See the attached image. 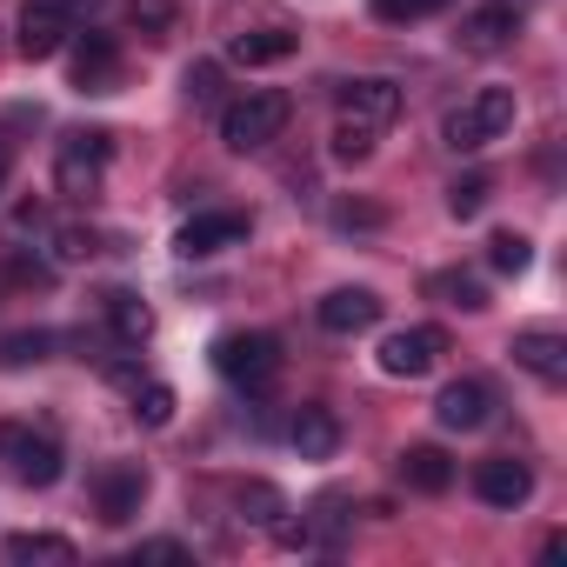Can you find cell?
I'll return each mask as SVG.
<instances>
[{"label":"cell","mask_w":567,"mask_h":567,"mask_svg":"<svg viewBox=\"0 0 567 567\" xmlns=\"http://www.w3.org/2000/svg\"><path fill=\"white\" fill-rule=\"evenodd\" d=\"M94 14H101V0H21V54L54 61Z\"/></svg>","instance_id":"6da1fadb"},{"label":"cell","mask_w":567,"mask_h":567,"mask_svg":"<svg viewBox=\"0 0 567 567\" xmlns=\"http://www.w3.org/2000/svg\"><path fill=\"white\" fill-rule=\"evenodd\" d=\"M288 114H295V101H288V94L254 87V94H240V101H227V107H220V141H227L234 154H254V147H267L280 127H288Z\"/></svg>","instance_id":"7a4b0ae2"},{"label":"cell","mask_w":567,"mask_h":567,"mask_svg":"<svg viewBox=\"0 0 567 567\" xmlns=\"http://www.w3.org/2000/svg\"><path fill=\"white\" fill-rule=\"evenodd\" d=\"M0 467L21 487H54L61 481V441L28 427V421H0Z\"/></svg>","instance_id":"3957f363"},{"label":"cell","mask_w":567,"mask_h":567,"mask_svg":"<svg viewBox=\"0 0 567 567\" xmlns=\"http://www.w3.org/2000/svg\"><path fill=\"white\" fill-rule=\"evenodd\" d=\"M514 127V87H481L474 101H461L454 114H447V147L454 154H474V147H487V141H501Z\"/></svg>","instance_id":"277c9868"},{"label":"cell","mask_w":567,"mask_h":567,"mask_svg":"<svg viewBox=\"0 0 567 567\" xmlns=\"http://www.w3.org/2000/svg\"><path fill=\"white\" fill-rule=\"evenodd\" d=\"M214 368H220L234 388L267 394L274 374H280V341H274V334H247V328H234V334L214 341Z\"/></svg>","instance_id":"5b68a950"},{"label":"cell","mask_w":567,"mask_h":567,"mask_svg":"<svg viewBox=\"0 0 567 567\" xmlns=\"http://www.w3.org/2000/svg\"><path fill=\"white\" fill-rule=\"evenodd\" d=\"M107 154H114V141H107L101 127H74V134L61 141V161H54V187H61L68 200H87V194H101Z\"/></svg>","instance_id":"8992f818"},{"label":"cell","mask_w":567,"mask_h":567,"mask_svg":"<svg viewBox=\"0 0 567 567\" xmlns=\"http://www.w3.org/2000/svg\"><path fill=\"white\" fill-rule=\"evenodd\" d=\"M141 501H147V467L141 461H101L94 467V507H101L107 527H127L141 514Z\"/></svg>","instance_id":"52a82bcc"},{"label":"cell","mask_w":567,"mask_h":567,"mask_svg":"<svg viewBox=\"0 0 567 567\" xmlns=\"http://www.w3.org/2000/svg\"><path fill=\"white\" fill-rule=\"evenodd\" d=\"M441 354H447V334H441V328H401V334L381 341V374H394V381H421V374L441 368Z\"/></svg>","instance_id":"ba28073f"},{"label":"cell","mask_w":567,"mask_h":567,"mask_svg":"<svg viewBox=\"0 0 567 567\" xmlns=\"http://www.w3.org/2000/svg\"><path fill=\"white\" fill-rule=\"evenodd\" d=\"M68 74H74L81 94H114V81H121V41L114 34H74Z\"/></svg>","instance_id":"9c48e42d"},{"label":"cell","mask_w":567,"mask_h":567,"mask_svg":"<svg viewBox=\"0 0 567 567\" xmlns=\"http://www.w3.org/2000/svg\"><path fill=\"white\" fill-rule=\"evenodd\" d=\"M247 240V214H234V207H214V214H194L181 234H174V254H187V260H207V254H227V247H240Z\"/></svg>","instance_id":"30bf717a"},{"label":"cell","mask_w":567,"mask_h":567,"mask_svg":"<svg viewBox=\"0 0 567 567\" xmlns=\"http://www.w3.org/2000/svg\"><path fill=\"white\" fill-rule=\"evenodd\" d=\"M520 34V8H514V0H487V8H474L467 21H461V54H501L507 41Z\"/></svg>","instance_id":"8fae6325"},{"label":"cell","mask_w":567,"mask_h":567,"mask_svg":"<svg viewBox=\"0 0 567 567\" xmlns=\"http://www.w3.org/2000/svg\"><path fill=\"white\" fill-rule=\"evenodd\" d=\"M341 121H361V127H388L394 114H401V87L394 81H381V74H368V81H341Z\"/></svg>","instance_id":"7c38bea8"},{"label":"cell","mask_w":567,"mask_h":567,"mask_svg":"<svg viewBox=\"0 0 567 567\" xmlns=\"http://www.w3.org/2000/svg\"><path fill=\"white\" fill-rule=\"evenodd\" d=\"M474 494L487 501V507H527V494H534V474H527V461H514V454H494V461H481L474 467Z\"/></svg>","instance_id":"4fadbf2b"},{"label":"cell","mask_w":567,"mask_h":567,"mask_svg":"<svg viewBox=\"0 0 567 567\" xmlns=\"http://www.w3.org/2000/svg\"><path fill=\"white\" fill-rule=\"evenodd\" d=\"M434 414H441V427L474 434V427L494 421V388H487V381H447L441 401H434Z\"/></svg>","instance_id":"5bb4252c"},{"label":"cell","mask_w":567,"mask_h":567,"mask_svg":"<svg viewBox=\"0 0 567 567\" xmlns=\"http://www.w3.org/2000/svg\"><path fill=\"white\" fill-rule=\"evenodd\" d=\"M514 368H527L534 381L560 388L567 381V341L554 328H527V334H514Z\"/></svg>","instance_id":"9a60e30c"},{"label":"cell","mask_w":567,"mask_h":567,"mask_svg":"<svg viewBox=\"0 0 567 567\" xmlns=\"http://www.w3.org/2000/svg\"><path fill=\"white\" fill-rule=\"evenodd\" d=\"M288 441H295V454H301V461H334V447H341V421H334V408H321V401L295 408Z\"/></svg>","instance_id":"2e32d148"},{"label":"cell","mask_w":567,"mask_h":567,"mask_svg":"<svg viewBox=\"0 0 567 567\" xmlns=\"http://www.w3.org/2000/svg\"><path fill=\"white\" fill-rule=\"evenodd\" d=\"M374 321H381V295L374 288H334L321 301V328L328 334H368Z\"/></svg>","instance_id":"e0dca14e"},{"label":"cell","mask_w":567,"mask_h":567,"mask_svg":"<svg viewBox=\"0 0 567 567\" xmlns=\"http://www.w3.org/2000/svg\"><path fill=\"white\" fill-rule=\"evenodd\" d=\"M401 481H408L414 494H447V487H454V454L434 447V441H421V447L401 454Z\"/></svg>","instance_id":"ac0fdd59"},{"label":"cell","mask_w":567,"mask_h":567,"mask_svg":"<svg viewBox=\"0 0 567 567\" xmlns=\"http://www.w3.org/2000/svg\"><path fill=\"white\" fill-rule=\"evenodd\" d=\"M301 41L288 34V28H247V34H234V48H227V61H240V68H274V61H288Z\"/></svg>","instance_id":"d6986e66"},{"label":"cell","mask_w":567,"mask_h":567,"mask_svg":"<svg viewBox=\"0 0 567 567\" xmlns=\"http://www.w3.org/2000/svg\"><path fill=\"white\" fill-rule=\"evenodd\" d=\"M101 308H107V328H114L127 348H141V341L154 334V315H147V301H141V295H127V288H107V295H101Z\"/></svg>","instance_id":"ffe728a7"},{"label":"cell","mask_w":567,"mask_h":567,"mask_svg":"<svg viewBox=\"0 0 567 567\" xmlns=\"http://www.w3.org/2000/svg\"><path fill=\"white\" fill-rule=\"evenodd\" d=\"M8 560H21V567H74L81 554L61 534H8Z\"/></svg>","instance_id":"44dd1931"},{"label":"cell","mask_w":567,"mask_h":567,"mask_svg":"<svg viewBox=\"0 0 567 567\" xmlns=\"http://www.w3.org/2000/svg\"><path fill=\"white\" fill-rule=\"evenodd\" d=\"M174 21H181V0H127V28L147 34V41L174 34Z\"/></svg>","instance_id":"7402d4cb"},{"label":"cell","mask_w":567,"mask_h":567,"mask_svg":"<svg viewBox=\"0 0 567 567\" xmlns=\"http://www.w3.org/2000/svg\"><path fill=\"white\" fill-rule=\"evenodd\" d=\"M234 501H240V514H247L254 527H280V514H288V501H280L267 481H240V494H234Z\"/></svg>","instance_id":"603a6c76"},{"label":"cell","mask_w":567,"mask_h":567,"mask_svg":"<svg viewBox=\"0 0 567 567\" xmlns=\"http://www.w3.org/2000/svg\"><path fill=\"white\" fill-rule=\"evenodd\" d=\"M48 240H54V260H61V267H74V260H94V254H101V234H94V227H81V220H61Z\"/></svg>","instance_id":"cb8c5ba5"},{"label":"cell","mask_w":567,"mask_h":567,"mask_svg":"<svg viewBox=\"0 0 567 567\" xmlns=\"http://www.w3.org/2000/svg\"><path fill=\"white\" fill-rule=\"evenodd\" d=\"M427 288H434V295H441L447 308H467V315H481V308H487V288H481L474 274H434Z\"/></svg>","instance_id":"d4e9b609"},{"label":"cell","mask_w":567,"mask_h":567,"mask_svg":"<svg viewBox=\"0 0 567 567\" xmlns=\"http://www.w3.org/2000/svg\"><path fill=\"white\" fill-rule=\"evenodd\" d=\"M134 421L167 427V421H174V388H167V381H134Z\"/></svg>","instance_id":"484cf974"},{"label":"cell","mask_w":567,"mask_h":567,"mask_svg":"<svg viewBox=\"0 0 567 567\" xmlns=\"http://www.w3.org/2000/svg\"><path fill=\"white\" fill-rule=\"evenodd\" d=\"M487 194H494V181H487V174H461V181L447 187V207H454L461 220H474V214L487 207Z\"/></svg>","instance_id":"4316f807"},{"label":"cell","mask_w":567,"mask_h":567,"mask_svg":"<svg viewBox=\"0 0 567 567\" xmlns=\"http://www.w3.org/2000/svg\"><path fill=\"white\" fill-rule=\"evenodd\" d=\"M487 260H494V274H520L534 260V247H527V234H494L487 240Z\"/></svg>","instance_id":"83f0119b"},{"label":"cell","mask_w":567,"mask_h":567,"mask_svg":"<svg viewBox=\"0 0 567 567\" xmlns=\"http://www.w3.org/2000/svg\"><path fill=\"white\" fill-rule=\"evenodd\" d=\"M48 348H54V334H8V341H0V361H8V368H28V361H48Z\"/></svg>","instance_id":"f1b7e54d"},{"label":"cell","mask_w":567,"mask_h":567,"mask_svg":"<svg viewBox=\"0 0 567 567\" xmlns=\"http://www.w3.org/2000/svg\"><path fill=\"white\" fill-rule=\"evenodd\" d=\"M368 154H374V127L341 121V127H334V161H368Z\"/></svg>","instance_id":"f546056e"},{"label":"cell","mask_w":567,"mask_h":567,"mask_svg":"<svg viewBox=\"0 0 567 567\" xmlns=\"http://www.w3.org/2000/svg\"><path fill=\"white\" fill-rule=\"evenodd\" d=\"M441 8H447V0H374V14L394 21V28H401V21H427V14H441Z\"/></svg>","instance_id":"4dcf8cb0"},{"label":"cell","mask_w":567,"mask_h":567,"mask_svg":"<svg viewBox=\"0 0 567 567\" xmlns=\"http://www.w3.org/2000/svg\"><path fill=\"white\" fill-rule=\"evenodd\" d=\"M187 94H194V101H214V94H220V61H194V68H187Z\"/></svg>","instance_id":"1f68e13d"},{"label":"cell","mask_w":567,"mask_h":567,"mask_svg":"<svg viewBox=\"0 0 567 567\" xmlns=\"http://www.w3.org/2000/svg\"><path fill=\"white\" fill-rule=\"evenodd\" d=\"M334 220H341V227H381V207H354V200H341Z\"/></svg>","instance_id":"d6a6232c"},{"label":"cell","mask_w":567,"mask_h":567,"mask_svg":"<svg viewBox=\"0 0 567 567\" xmlns=\"http://www.w3.org/2000/svg\"><path fill=\"white\" fill-rule=\"evenodd\" d=\"M134 560H187V547H181V540H141Z\"/></svg>","instance_id":"836d02e7"},{"label":"cell","mask_w":567,"mask_h":567,"mask_svg":"<svg viewBox=\"0 0 567 567\" xmlns=\"http://www.w3.org/2000/svg\"><path fill=\"white\" fill-rule=\"evenodd\" d=\"M14 280H34V288H48V267L28 260V254H14Z\"/></svg>","instance_id":"e575fe53"},{"label":"cell","mask_w":567,"mask_h":567,"mask_svg":"<svg viewBox=\"0 0 567 567\" xmlns=\"http://www.w3.org/2000/svg\"><path fill=\"white\" fill-rule=\"evenodd\" d=\"M0 187H8V147H0Z\"/></svg>","instance_id":"d590c367"}]
</instances>
